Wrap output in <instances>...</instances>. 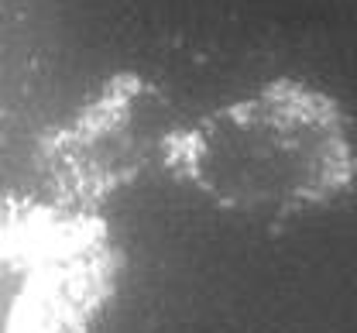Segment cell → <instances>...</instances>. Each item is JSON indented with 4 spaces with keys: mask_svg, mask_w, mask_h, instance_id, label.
I'll list each match as a JSON object with an SVG mask.
<instances>
[{
    "mask_svg": "<svg viewBox=\"0 0 357 333\" xmlns=\"http://www.w3.org/2000/svg\"><path fill=\"white\" fill-rule=\"evenodd\" d=\"M162 169L220 210L289 217L354 189L357 144L347 110L326 90L271 79L178 124Z\"/></svg>",
    "mask_w": 357,
    "mask_h": 333,
    "instance_id": "6da1fadb",
    "label": "cell"
},
{
    "mask_svg": "<svg viewBox=\"0 0 357 333\" xmlns=\"http://www.w3.org/2000/svg\"><path fill=\"white\" fill-rule=\"evenodd\" d=\"M124 251L96 210L48 196H3L0 333H96Z\"/></svg>",
    "mask_w": 357,
    "mask_h": 333,
    "instance_id": "7a4b0ae2",
    "label": "cell"
},
{
    "mask_svg": "<svg viewBox=\"0 0 357 333\" xmlns=\"http://www.w3.org/2000/svg\"><path fill=\"white\" fill-rule=\"evenodd\" d=\"M182 124L151 79L114 72L35 144V172L48 199L96 210L131 186L151 162L165 165V148Z\"/></svg>",
    "mask_w": 357,
    "mask_h": 333,
    "instance_id": "3957f363",
    "label": "cell"
}]
</instances>
